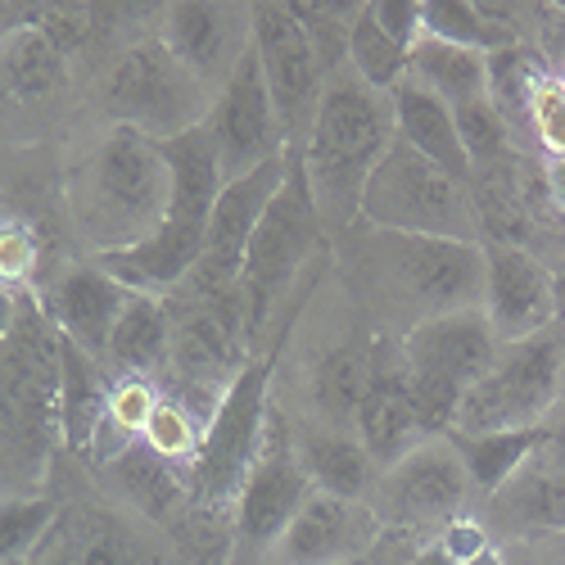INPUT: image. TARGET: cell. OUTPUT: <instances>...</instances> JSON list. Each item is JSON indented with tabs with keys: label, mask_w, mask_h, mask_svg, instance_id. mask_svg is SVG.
Returning <instances> with one entry per match:
<instances>
[{
	"label": "cell",
	"mask_w": 565,
	"mask_h": 565,
	"mask_svg": "<svg viewBox=\"0 0 565 565\" xmlns=\"http://www.w3.org/2000/svg\"><path fill=\"white\" fill-rule=\"evenodd\" d=\"M331 267L371 331L394 340L420 321L480 308L484 299V245L470 241L353 222L331 249Z\"/></svg>",
	"instance_id": "cell-1"
},
{
	"label": "cell",
	"mask_w": 565,
	"mask_h": 565,
	"mask_svg": "<svg viewBox=\"0 0 565 565\" xmlns=\"http://www.w3.org/2000/svg\"><path fill=\"white\" fill-rule=\"evenodd\" d=\"M60 213L82 258H105L150 241L172 213L163 146L127 127L90 122L64 154Z\"/></svg>",
	"instance_id": "cell-2"
},
{
	"label": "cell",
	"mask_w": 565,
	"mask_h": 565,
	"mask_svg": "<svg viewBox=\"0 0 565 565\" xmlns=\"http://www.w3.org/2000/svg\"><path fill=\"white\" fill-rule=\"evenodd\" d=\"M331 235L312 204L299 154H290L286 185L267 204L263 222L249 235L241 263V299H245V340L249 353H267L290 335L295 317L331 271Z\"/></svg>",
	"instance_id": "cell-3"
},
{
	"label": "cell",
	"mask_w": 565,
	"mask_h": 565,
	"mask_svg": "<svg viewBox=\"0 0 565 565\" xmlns=\"http://www.w3.org/2000/svg\"><path fill=\"white\" fill-rule=\"evenodd\" d=\"M390 140H394L390 96L366 86L349 68V60H340L331 73H326L317 118L303 136V146L295 150L331 245L358 222L362 185H366L371 168L381 163V154L390 150Z\"/></svg>",
	"instance_id": "cell-4"
},
{
	"label": "cell",
	"mask_w": 565,
	"mask_h": 565,
	"mask_svg": "<svg viewBox=\"0 0 565 565\" xmlns=\"http://www.w3.org/2000/svg\"><path fill=\"white\" fill-rule=\"evenodd\" d=\"M213 90L185 68L163 36H136L86 68L82 109L100 127H127L150 140H172L209 118Z\"/></svg>",
	"instance_id": "cell-5"
},
{
	"label": "cell",
	"mask_w": 565,
	"mask_h": 565,
	"mask_svg": "<svg viewBox=\"0 0 565 565\" xmlns=\"http://www.w3.org/2000/svg\"><path fill=\"white\" fill-rule=\"evenodd\" d=\"M358 222L381 226V231H403V235H435V241H470L480 245L476 209H470L466 181L416 154L412 146L394 136L381 163L371 168L362 185Z\"/></svg>",
	"instance_id": "cell-6"
},
{
	"label": "cell",
	"mask_w": 565,
	"mask_h": 565,
	"mask_svg": "<svg viewBox=\"0 0 565 565\" xmlns=\"http://www.w3.org/2000/svg\"><path fill=\"white\" fill-rule=\"evenodd\" d=\"M565 331H547L530 340L498 344L489 371L470 385L457 403L448 435H498V430H534L556 407V375H561Z\"/></svg>",
	"instance_id": "cell-7"
},
{
	"label": "cell",
	"mask_w": 565,
	"mask_h": 565,
	"mask_svg": "<svg viewBox=\"0 0 565 565\" xmlns=\"http://www.w3.org/2000/svg\"><path fill=\"white\" fill-rule=\"evenodd\" d=\"M82 109V77L51 36L28 23L0 28V140L36 146Z\"/></svg>",
	"instance_id": "cell-8"
},
{
	"label": "cell",
	"mask_w": 565,
	"mask_h": 565,
	"mask_svg": "<svg viewBox=\"0 0 565 565\" xmlns=\"http://www.w3.org/2000/svg\"><path fill=\"white\" fill-rule=\"evenodd\" d=\"M276 349L249 358V366L235 375V385L217 403L213 420L204 426L200 452L185 470V489L204 507H231L245 489V476L263 448L267 435V416H271V375H276Z\"/></svg>",
	"instance_id": "cell-9"
},
{
	"label": "cell",
	"mask_w": 565,
	"mask_h": 565,
	"mask_svg": "<svg viewBox=\"0 0 565 565\" xmlns=\"http://www.w3.org/2000/svg\"><path fill=\"white\" fill-rule=\"evenodd\" d=\"M498 353V335L484 308L448 312L435 321H420L403 335V358L412 371L416 416L426 435H448L461 394L480 381Z\"/></svg>",
	"instance_id": "cell-10"
},
{
	"label": "cell",
	"mask_w": 565,
	"mask_h": 565,
	"mask_svg": "<svg viewBox=\"0 0 565 565\" xmlns=\"http://www.w3.org/2000/svg\"><path fill=\"white\" fill-rule=\"evenodd\" d=\"M371 511L385 530L403 534H439L448 521L476 511V489L448 435L420 439L394 466L381 470L371 493Z\"/></svg>",
	"instance_id": "cell-11"
},
{
	"label": "cell",
	"mask_w": 565,
	"mask_h": 565,
	"mask_svg": "<svg viewBox=\"0 0 565 565\" xmlns=\"http://www.w3.org/2000/svg\"><path fill=\"white\" fill-rule=\"evenodd\" d=\"M308 493H312V480L295 452L290 420L271 398L263 448L249 466L241 498H235V565H254L276 543V534L295 521V511L303 507Z\"/></svg>",
	"instance_id": "cell-12"
},
{
	"label": "cell",
	"mask_w": 565,
	"mask_h": 565,
	"mask_svg": "<svg viewBox=\"0 0 565 565\" xmlns=\"http://www.w3.org/2000/svg\"><path fill=\"white\" fill-rule=\"evenodd\" d=\"M254 55L263 64L267 90L276 100L280 127H286L290 154H295L303 146L312 118H317L326 60L317 51L312 32L280 6V0H254Z\"/></svg>",
	"instance_id": "cell-13"
},
{
	"label": "cell",
	"mask_w": 565,
	"mask_h": 565,
	"mask_svg": "<svg viewBox=\"0 0 565 565\" xmlns=\"http://www.w3.org/2000/svg\"><path fill=\"white\" fill-rule=\"evenodd\" d=\"M204 127L213 136V150H217V163H222L226 181L290 154L286 127H280V114H276V100L267 90V77H263V64L254 55V45H249V55L241 60V68L231 73V82L217 90Z\"/></svg>",
	"instance_id": "cell-14"
},
{
	"label": "cell",
	"mask_w": 565,
	"mask_h": 565,
	"mask_svg": "<svg viewBox=\"0 0 565 565\" xmlns=\"http://www.w3.org/2000/svg\"><path fill=\"white\" fill-rule=\"evenodd\" d=\"M32 299L41 308V317L51 321L64 340H73L77 349H86L90 358L105 362L109 335H114L122 308L131 303V290L118 276H109L96 258L68 254V258H55L45 267Z\"/></svg>",
	"instance_id": "cell-15"
},
{
	"label": "cell",
	"mask_w": 565,
	"mask_h": 565,
	"mask_svg": "<svg viewBox=\"0 0 565 565\" xmlns=\"http://www.w3.org/2000/svg\"><path fill=\"white\" fill-rule=\"evenodd\" d=\"M36 565H177L163 534L114 498L96 507H64L36 552Z\"/></svg>",
	"instance_id": "cell-16"
},
{
	"label": "cell",
	"mask_w": 565,
	"mask_h": 565,
	"mask_svg": "<svg viewBox=\"0 0 565 565\" xmlns=\"http://www.w3.org/2000/svg\"><path fill=\"white\" fill-rule=\"evenodd\" d=\"M385 525L371 502H349L335 493L312 489L295 521L276 534V543L254 565H362Z\"/></svg>",
	"instance_id": "cell-17"
},
{
	"label": "cell",
	"mask_w": 565,
	"mask_h": 565,
	"mask_svg": "<svg viewBox=\"0 0 565 565\" xmlns=\"http://www.w3.org/2000/svg\"><path fill=\"white\" fill-rule=\"evenodd\" d=\"M159 36L217 96L254 45V0H172Z\"/></svg>",
	"instance_id": "cell-18"
},
{
	"label": "cell",
	"mask_w": 565,
	"mask_h": 565,
	"mask_svg": "<svg viewBox=\"0 0 565 565\" xmlns=\"http://www.w3.org/2000/svg\"><path fill=\"white\" fill-rule=\"evenodd\" d=\"M286 172H290V154L271 159V163L222 185V195L209 213L204 258L191 276V286H200V290H241V263H245V249H249V235L263 222L276 191L286 185Z\"/></svg>",
	"instance_id": "cell-19"
},
{
	"label": "cell",
	"mask_w": 565,
	"mask_h": 565,
	"mask_svg": "<svg viewBox=\"0 0 565 565\" xmlns=\"http://www.w3.org/2000/svg\"><path fill=\"white\" fill-rule=\"evenodd\" d=\"M358 439L375 457V466H394L403 452H412L420 439H430L416 416V394H412V371L403 358V340L375 335L371 344V381L358 407Z\"/></svg>",
	"instance_id": "cell-20"
},
{
	"label": "cell",
	"mask_w": 565,
	"mask_h": 565,
	"mask_svg": "<svg viewBox=\"0 0 565 565\" xmlns=\"http://www.w3.org/2000/svg\"><path fill=\"white\" fill-rule=\"evenodd\" d=\"M498 344L530 340L556 326L552 267L530 245H484V299H480Z\"/></svg>",
	"instance_id": "cell-21"
},
{
	"label": "cell",
	"mask_w": 565,
	"mask_h": 565,
	"mask_svg": "<svg viewBox=\"0 0 565 565\" xmlns=\"http://www.w3.org/2000/svg\"><path fill=\"white\" fill-rule=\"evenodd\" d=\"M476 511L502 547L525 539H565V470L534 452L498 493L480 498Z\"/></svg>",
	"instance_id": "cell-22"
},
{
	"label": "cell",
	"mask_w": 565,
	"mask_h": 565,
	"mask_svg": "<svg viewBox=\"0 0 565 565\" xmlns=\"http://www.w3.org/2000/svg\"><path fill=\"white\" fill-rule=\"evenodd\" d=\"M204 231L209 222H185V217H172L131 249H118V254H105L96 258L109 276H118L131 295H150V299H168L172 290H181L185 280L195 276L200 258H204Z\"/></svg>",
	"instance_id": "cell-23"
},
{
	"label": "cell",
	"mask_w": 565,
	"mask_h": 565,
	"mask_svg": "<svg viewBox=\"0 0 565 565\" xmlns=\"http://www.w3.org/2000/svg\"><path fill=\"white\" fill-rule=\"evenodd\" d=\"M290 439H295V452H299V461L308 470L312 489L349 498V502H371L375 480H381V466H375V457L358 439V430H335V426H312V420H290Z\"/></svg>",
	"instance_id": "cell-24"
},
{
	"label": "cell",
	"mask_w": 565,
	"mask_h": 565,
	"mask_svg": "<svg viewBox=\"0 0 565 565\" xmlns=\"http://www.w3.org/2000/svg\"><path fill=\"white\" fill-rule=\"evenodd\" d=\"M394 105V136L403 146H412L416 154H426L430 163H439L444 172H452L457 181L470 185V159L457 131V114L435 96L430 86H420L412 73L390 90Z\"/></svg>",
	"instance_id": "cell-25"
},
{
	"label": "cell",
	"mask_w": 565,
	"mask_h": 565,
	"mask_svg": "<svg viewBox=\"0 0 565 565\" xmlns=\"http://www.w3.org/2000/svg\"><path fill=\"white\" fill-rule=\"evenodd\" d=\"M109 366L60 335V439L73 457H90L105 430Z\"/></svg>",
	"instance_id": "cell-26"
},
{
	"label": "cell",
	"mask_w": 565,
	"mask_h": 565,
	"mask_svg": "<svg viewBox=\"0 0 565 565\" xmlns=\"http://www.w3.org/2000/svg\"><path fill=\"white\" fill-rule=\"evenodd\" d=\"M159 146H163V159H168V172H172V217L209 222L222 185H226L209 127L200 122L191 131L172 136V140H159Z\"/></svg>",
	"instance_id": "cell-27"
},
{
	"label": "cell",
	"mask_w": 565,
	"mask_h": 565,
	"mask_svg": "<svg viewBox=\"0 0 565 565\" xmlns=\"http://www.w3.org/2000/svg\"><path fill=\"white\" fill-rule=\"evenodd\" d=\"M407 73L420 86H430L452 114L476 100H489V55L484 51H466V45H452V41L420 36L407 55Z\"/></svg>",
	"instance_id": "cell-28"
},
{
	"label": "cell",
	"mask_w": 565,
	"mask_h": 565,
	"mask_svg": "<svg viewBox=\"0 0 565 565\" xmlns=\"http://www.w3.org/2000/svg\"><path fill=\"white\" fill-rule=\"evenodd\" d=\"M14 10H19V23L51 36L73 60L77 73H82V60H90V55L100 60L109 51L105 0H14Z\"/></svg>",
	"instance_id": "cell-29"
},
{
	"label": "cell",
	"mask_w": 565,
	"mask_h": 565,
	"mask_svg": "<svg viewBox=\"0 0 565 565\" xmlns=\"http://www.w3.org/2000/svg\"><path fill=\"white\" fill-rule=\"evenodd\" d=\"M105 366L159 381L163 366H168V308H163V299L131 295V303L122 308L114 335H109Z\"/></svg>",
	"instance_id": "cell-30"
},
{
	"label": "cell",
	"mask_w": 565,
	"mask_h": 565,
	"mask_svg": "<svg viewBox=\"0 0 565 565\" xmlns=\"http://www.w3.org/2000/svg\"><path fill=\"white\" fill-rule=\"evenodd\" d=\"M466 476H470V489H476V502L498 493L515 470H521L539 444H543V426L534 430H498V435H448Z\"/></svg>",
	"instance_id": "cell-31"
},
{
	"label": "cell",
	"mask_w": 565,
	"mask_h": 565,
	"mask_svg": "<svg viewBox=\"0 0 565 565\" xmlns=\"http://www.w3.org/2000/svg\"><path fill=\"white\" fill-rule=\"evenodd\" d=\"M420 36H435V41H452L466 45V51H507L521 36L511 28H502L498 19H489L484 10H476L470 0H420Z\"/></svg>",
	"instance_id": "cell-32"
},
{
	"label": "cell",
	"mask_w": 565,
	"mask_h": 565,
	"mask_svg": "<svg viewBox=\"0 0 565 565\" xmlns=\"http://www.w3.org/2000/svg\"><path fill=\"white\" fill-rule=\"evenodd\" d=\"M64 502L55 493H32L0 502V565H23L36 561V552L51 539Z\"/></svg>",
	"instance_id": "cell-33"
},
{
	"label": "cell",
	"mask_w": 565,
	"mask_h": 565,
	"mask_svg": "<svg viewBox=\"0 0 565 565\" xmlns=\"http://www.w3.org/2000/svg\"><path fill=\"white\" fill-rule=\"evenodd\" d=\"M407 55H412V51H403L394 36H385V28L375 23L366 10L349 23L344 60H349V68H353L366 86H375V90H385V96H390V90L407 77Z\"/></svg>",
	"instance_id": "cell-34"
},
{
	"label": "cell",
	"mask_w": 565,
	"mask_h": 565,
	"mask_svg": "<svg viewBox=\"0 0 565 565\" xmlns=\"http://www.w3.org/2000/svg\"><path fill=\"white\" fill-rule=\"evenodd\" d=\"M457 131H461L470 172H476V168H493V163H511V159L530 154L525 140L515 136V127L498 114L493 100H476V105L457 109Z\"/></svg>",
	"instance_id": "cell-35"
},
{
	"label": "cell",
	"mask_w": 565,
	"mask_h": 565,
	"mask_svg": "<svg viewBox=\"0 0 565 565\" xmlns=\"http://www.w3.org/2000/svg\"><path fill=\"white\" fill-rule=\"evenodd\" d=\"M51 263L55 258H45V241H41V231H36L32 217L0 213V286L32 295Z\"/></svg>",
	"instance_id": "cell-36"
},
{
	"label": "cell",
	"mask_w": 565,
	"mask_h": 565,
	"mask_svg": "<svg viewBox=\"0 0 565 565\" xmlns=\"http://www.w3.org/2000/svg\"><path fill=\"white\" fill-rule=\"evenodd\" d=\"M200 439H204V420L191 407H185V403H177L172 394L159 398L146 435H140V444H146L154 457H163L168 466L181 470V480H185V470H191V461L200 452Z\"/></svg>",
	"instance_id": "cell-37"
},
{
	"label": "cell",
	"mask_w": 565,
	"mask_h": 565,
	"mask_svg": "<svg viewBox=\"0 0 565 565\" xmlns=\"http://www.w3.org/2000/svg\"><path fill=\"white\" fill-rule=\"evenodd\" d=\"M525 140H534L543 159L565 154V86H561V73H552V68H543L530 86Z\"/></svg>",
	"instance_id": "cell-38"
},
{
	"label": "cell",
	"mask_w": 565,
	"mask_h": 565,
	"mask_svg": "<svg viewBox=\"0 0 565 565\" xmlns=\"http://www.w3.org/2000/svg\"><path fill=\"white\" fill-rule=\"evenodd\" d=\"M172 10V0H105V36H109V51L122 41H136V36H159L163 19ZM105 51V55H109ZM100 55V60H105ZM96 60V64H100Z\"/></svg>",
	"instance_id": "cell-39"
},
{
	"label": "cell",
	"mask_w": 565,
	"mask_h": 565,
	"mask_svg": "<svg viewBox=\"0 0 565 565\" xmlns=\"http://www.w3.org/2000/svg\"><path fill=\"white\" fill-rule=\"evenodd\" d=\"M366 565H457V556L444 547L439 534H403V530H385L375 552L366 556Z\"/></svg>",
	"instance_id": "cell-40"
},
{
	"label": "cell",
	"mask_w": 565,
	"mask_h": 565,
	"mask_svg": "<svg viewBox=\"0 0 565 565\" xmlns=\"http://www.w3.org/2000/svg\"><path fill=\"white\" fill-rule=\"evenodd\" d=\"M366 14L385 28V36H394L403 51L420 41V0H371Z\"/></svg>",
	"instance_id": "cell-41"
},
{
	"label": "cell",
	"mask_w": 565,
	"mask_h": 565,
	"mask_svg": "<svg viewBox=\"0 0 565 565\" xmlns=\"http://www.w3.org/2000/svg\"><path fill=\"white\" fill-rule=\"evenodd\" d=\"M470 6L484 10L489 19H498L502 28H511L515 36L525 41V23H530V14H534L539 0H470Z\"/></svg>",
	"instance_id": "cell-42"
},
{
	"label": "cell",
	"mask_w": 565,
	"mask_h": 565,
	"mask_svg": "<svg viewBox=\"0 0 565 565\" xmlns=\"http://www.w3.org/2000/svg\"><path fill=\"white\" fill-rule=\"evenodd\" d=\"M539 457L556 470H565V407L556 403L543 420V444H539Z\"/></svg>",
	"instance_id": "cell-43"
},
{
	"label": "cell",
	"mask_w": 565,
	"mask_h": 565,
	"mask_svg": "<svg viewBox=\"0 0 565 565\" xmlns=\"http://www.w3.org/2000/svg\"><path fill=\"white\" fill-rule=\"evenodd\" d=\"M543 181H547V195H552L556 213L565 217V154L561 159H543Z\"/></svg>",
	"instance_id": "cell-44"
},
{
	"label": "cell",
	"mask_w": 565,
	"mask_h": 565,
	"mask_svg": "<svg viewBox=\"0 0 565 565\" xmlns=\"http://www.w3.org/2000/svg\"><path fill=\"white\" fill-rule=\"evenodd\" d=\"M461 565H511V556H507V547H502V543H489L484 552H476V556L461 561Z\"/></svg>",
	"instance_id": "cell-45"
},
{
	"label": "cell",
	"mask_w": 565,
	"mask_h": 565,
	"mask_svg": "<svg viewBox=\"0 0 565 565\" xmlns=\"http://www.w3.org/2000/svg\"><path fill=\"white\" fill-rule=\"evenodd\" d=\"M366 6H371V0H331V10H335V19H340L344 28H349Z\"/></svg>",
	"instance_id": "cell-46"
},
{
	"label": "cell",
	"mask_w": 565,
	"mask_h": 565,
	"mask_svg": "<svg viewBox=\"0 0 565 565\" xmlns=\"http://www.w3.org/2000/svg\"><path fill=\"white\" fill-rule=\"evenodd\" d=\"M556 403L565 407V353H561V375H556Z\"/></svg>",
	"instance_id": "cell-47"
},
{
	"label": "cell",
	"mask_w": 565,
	"mask_h": 565,
	"mask_svg": "<svg viewBox=\"0 0 565 565\" xmlns=\"http://www.w3.org/2000/svg\"><path fill=\"white\" fill-rule=\"evenodd\" d=\"M547 6H552V10H561V14H565V0H547Z\"/></svg>",
	"instance_id": "cell-48"
},
{
	"label": "cell",
	"mask_w": 565,
	"mask_h": 565,
	"mask_svg": "<svg viewBox=\"0 0 565 565\" xmlns=\"http://www.w3.org/2000/svg\"><path fill=\"white\" fill-rule=\"evenodd\" d=\"M561 86H565V68H561Z\"/></svg>",
	"instance_id": "cell-49"
},
{
	"label": "cell",
	"mask_w": 565,
	"mask_h": 565,
	"mask_svg": "<svg viewBox=\"0 0 565 565\" xmlns=\"http://www.w3.org/2000/svg\"><path fill=\"white\" fill-rule=\"evenodd\" d=\"M23 565H36V561H23Z\"/></svg>",
	"instance_id": "cell-50"
},
{
	"label": "cell",
	"mask_w": 565,
	"mask_h": 565,
	"mask_svg": "<svg viewBox=\"0 0 565 565\" xmlns=\"http://www.w3.org/2000/svg\"><path fill=\"white\" fill-rule=\"evenodd\" d=\"M362 565H366V561H362Z\"/></svg>",
	"instance_id": "cell-51"
}]
</instances>
